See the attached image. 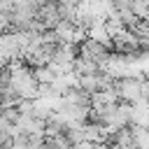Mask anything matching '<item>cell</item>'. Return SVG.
<instances>
[{
  "label": "cell",
  "mask_w": 149,
  "mask_h": 149,
  "mask_svg": "<svg viewBox=\"0 0 149 149\" xmlns=\"http://www.w3.org/2000/svg\"><path fill=\"white\" fill-rule=\"evenodd\" d=\"M9 86L23 100H35L40 95V81L35 77V70L26 63H12L9 65Z\"/></svg>",
  "instance_id": "cell-1"
},
{
  "label": "cell",
  "mask_w": 149,
  "mask_h": 149,
  "mask_svg": "<svg viewBox=\"0 0 149 149\" xmlns=\"http://www.w3.org/2000/svg\"><path fill=\"white\" fill-rule=\"evenodd\" d=\"M142 88H144V79L142 77H121L114 79V91L119 95V100L123 102H137L142 98Z\"/></svg>",
  "instance_id": "cell-2"
},
{
  "label": "cell",
  "mask_w": 149,
  "mask_h": 149,
  "mask_svg": "<svg viewBox=\"0 0 149 149\" xmlns=\"http://www.w3.org/2000/svg\"><path fill=\"white\" fill-rule=\"evenodd\" d=\"M2 33H9V14L0 9V35Z\"/></svg>",
  "instance_id": "cell-3"
}]
</instances>
